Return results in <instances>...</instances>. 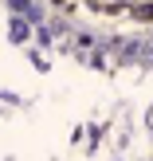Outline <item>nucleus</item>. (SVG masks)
Returning <instances> with one entry per match:
<instances>
[{
	"instance_id": "nucleus-1",
	"label": "nucleus",
	"mask_w": 153,
	"mask_h": 161,
	"mask_svg": "<svg viewBox=\"0 0 153 161\" xmlns=\"http://www.w3.org/2000/svg\"><path fill=\"white\" fill-rule=\"evenodd\" d=\"M8 39H12V43H24V39H28V24L12 20V24H8Z\"/></svg>"
},
{
	"instance_id": "nucleus-2",
	"label": "nucleus",
	"mask_w": 153,
	"mask_h": 161,
	"mask_svg": "<svg viewBox=\"0 0 153 161\" xmlns=\"http://www.w3.org/2000/svg\"><path fill=\"white\" fill-rule=\"evenodd\" d=\"M149 126H153V110H149Z\"/></svg>"
}]
</instances>
